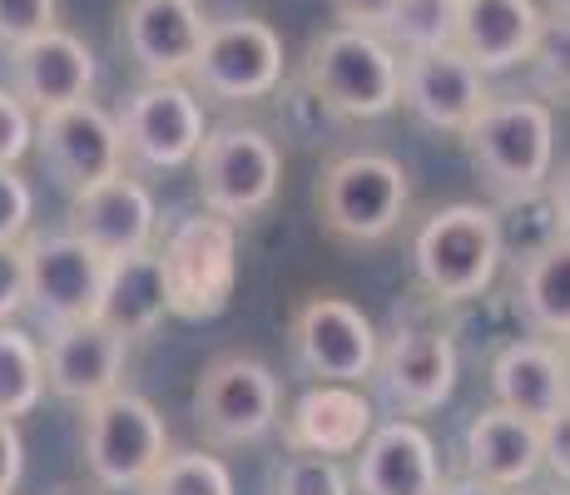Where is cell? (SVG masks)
<instances>
[{
	"instance_id": "6da1fadb",
	"label": "cell",
	"mask_w": 570,
	"mask_h": 495,
	"mask_svg": "<svg viewBox=\"0 0 570 495\" xmlns=\"http://www.w3.org/2000/svg\"><path fill=\"white\" fill-rule=\"evenodd\" d=\"M303 85L337 119H382L397 109L402 55L377 30L333 26L303 50Z\"/></svg>"
},
{
	"instance_id": "7a4b0ae2",
	"label": "cell",
	"mask_w": 570,
	"mask_h": 495,
	"mask_svg": "<svg viewBox=\"0 0 570 495\" xmlns=\"http://www.w3.org/2000/svg\"><path fill=\"white\" fill-rule=\"evenodd\" d=\"M501 258H507V234H501L497 208L487 204H446L416 228L412 263L416 283L436 303H471L497 283Z\"/></svg>"
},
{
	"instance_id": "3957f363",
	"label": "cell",
	"mask_w": 570,
	"mask_h": 495,
	"mask_svg": "<svg viewBox=\"0 0 570 495\" xmlns=\"http://www.w3.org/2000/svg\"><path fill=\"white\" fill-rule=\"evenodd\" d=\"M476 174L507 198H531L556 169V115L546 99H487L462 129Z\"/></svg>"
},
{
	"instance_id": "277c9868",
	"label": "cell",
	"mask_w": 570,
	"mask_h": 495,
	"mask_svg": "<svg viewBox=\"0 0 570 495\" xmlns=\"http://www.w3.org/2000/svg\"><path fill=\"white\" fill-rule=\"evenodd\" d=\"M159 268L174 317L208 323V317L228 313L238 283V224L208 214V208L179 218L159 244Z\"/></svg>"
},
{
	"instance_id": "5b68a950",
	"label": "cell",
	"mask_w": 570,
	"mask_h": 495,
	"mask_svg": "<svg viewBox=\"0 0 570 495\" xmlns=\"http://www.w3.org/2000/svg\"><path fill=\"white\" fill-rule=\"evenodd\" d=\"M412 184L392 154H343L317 179V218L337 244H382L397 234Z\"/></svg>"
},
{
	"instance_id": "8992f818",
	"label": "cell",
	"mask_w": 570,
	"mask_h": 495,
	"mask_svg": "<svg viewBox=\"0 0 570 495\" xmlns=\"http://www.w3.org/2000/svg\"><path fill=\"white\" fill-rule=\"evenodd\" d=\"M85 412V466L95 486L105 491H139L145 476L169 456V426L159 406L139 392H105L80 406Z\"/></svg>"
},
{
	"instance_id": "52a82bcc",
	"label": "cell",
	"mask_w": 570,
	"mask_h": 495,
	"mask_svg": "<svg viewBox=\"0 0 570 495\" xmlns=\"http://www.w3.org/2000/svg\"><path fill=\"white\" fill-rule=\"evenodd\" d=\"M194 179L208 214L228 224H248L278 198L283 149L258 125H218L194 154Z\"/></svg>"
},
{
	"instance_id": "ba28073f",
	"label": "cell",
	"mask_w": 570,
	"mask_h": 495,
	"mask_svg": "<svg viewBox=\"0 0 570 495\" xmlns=\"http://www.w3.org/2000/svg\"><path fill=\"white\" fill-rule=\"evenodd\" d=\"M283 387L254 352H218L194 382V422L214 446H258L278 432Z\"/></svg>"
},
{
	"instance_id": "9c48e42d",
	"label": "cell",
	"mask_w": 570,
	"mask_h": 495,
	"mask_svg": "<svg viewBox=\"0 0 570 495\" xmlns=\"http://www.w3.org/2000/svg\"><path fill=\"white\" fill-rule=\"evenodd\" d=\"M119 145L125 164L139 169H184L204 145V105L189 80H145L119 109Z\"/></svg>"
},
{
	"instance_id": "30bf717a",
	"label": "cell",
	"mask_w": 570,
	"mask_h": 495,
	"mask_svg": "<svg viewBox=\"0 0 570 495\" xmlns=\"http://www.w3.org/2000/svg\"><path fill=\"white\" fill-rule=\"evenodd\" d=\"M189 85L208 99H228V105H248V99H268L283 85V40L268 20L238 16L204 26L199 60L189 70Z\"/></svg>"
},
{
	"instance_id": "8fae6325",
	"label": "cell",
	"mask_w": 570,
	"mask_h": 495,
	"mask_svg": "<svg viewBox=\"0 0 570 495\" xmlns=\"http://www.w3.org/2000/svg\"><path fill=\"white\" fill-rule=\"evenodd\" d=\"M377 327L357 303L317 293L293 313V352L317 382H353L363 387L377 367Z\"/></svg>"
},
{
	"instance_id": "7c38bea8",
	"label": "cell",
	"mask_w": 570,
	"mask_h": 495,
	"mask_svg": "<svg viewBox=\"0 0 570 495\" xmlns=\"http://www.w3.org/2000/svg\"><path fill=\"white\" fill-rule=\"evenodd\" d=\"M36 149L46 154L50 174L60 179L65 194H80V189H90V184L115 179V174L125 169L119 125L95 99H75V105L36 115Z\"/></svg>"
},
{
	"instance_id": "4fadbf2b",
	"label": "cell",
	"mask_w": 570,
	"mask_h": 495,
	"mask_svg": "<svg viewBox=\"0 0 570 495\" xmlns=\"http://www.w3.org/2000/svg\"><path fill=\"white\" fill-rule=\"evenodd\" d=\"M402 55V85L397 105H407L412 119H422L436 135H462L481 105L491 99L487 75L466 60L456 46L436 50H397Z\"/></svg>"
},
{
	"instance_id": "5bb4252c",
	"label": "cell",
	"mask_w": 570,
	"mask_h": 495,
	"mask_svg": "<svg viewBox=\"0 0 570 495\" xmlns=\"http://www.w3.org/2000/svg\"><path fill=\"white\" fill-rule=\"evenodd\" d=\"M26 253V307H36L46 323H70V317H95L105 283V258L85 238L65 234H40L20 238Z\"/></svg>"
},
{
	"instance_id": "9a60e30c",
	"label": "cell",
	"mask_w": 570,
	"mask_h": 495,
	"mask_svg": "<svg viewBox=\"0 0 570 495\" xmlns=\"http://www.w3.org/2000/svg\"><path fill=\"white\" fill-rule=\"evenodd\" d=\"M125 362H129V337L115 333V327L100 323V317L50 323L46 343H40L46 387L75 406L115 392L119 382H125Z\"/></svg>"
},
{
	"instance_id": "2e32d148",
	"label": "cell",
	"mask_w": 570,
	"mask_h": 495,
	"mask_svg": "<svg viewBox=\"0 0 570 495\" xmlns=\"http://www.w3.org/2000/svg\"><path fill=\"white\" fill-rule=\"evenodd\" d=\"M372 377L392 396V406L407 416H426L452 402L462 357L442 327H397L387 343H377V367Z\"/></svg>"
},
{
	"instance_id": "e0dca14e",
	"label": "cell",
	"mask_w": 570,
	"mask_h": 495,
	"mask_svg": "<svg viewBox=\"0 0 570 495\" xmlns=\"http://www.w3.org/2000/svg\"><path fill=\"white\" fill-rule=\"evenodd\" d=\"M546 10L535 0H456L452 46L481 75H501L541 55Z\"/></svg>"
},
{
	"instance_id": "ac0fdd59",
	"label": "cell",
	"mask_w": 570,
	"mask_h": 495,
	"mask_svg": "<svg viewBox=\"0 0 570 495\" xmlns=\"http://www.w3.org/2000/svg\"><path fill=\"white\" fill-rule=\"evenodd\" d=\"M70 234L85 238L100 258L155 248V234H159L155 194L119 169L115 179H100L90 189L70 194Z\"/></svg>"
},
{
	"instance_id": "d6986e66",
	"label": "cell",
	"mask_w": 570,
	"mask_h": 495,
	"mask_svg": "<svg viewBox=\"0 0 570 495\" xmlns=\"http://www.w3.org/2000/svg\"><path fill=\"white\" fill-rule=\"evenodd\" d=\"M119 40L145 80H189L204 46V16L194 0H129Z\"/></svg>"
},
{
	"instance_id": "ffe728a7",
	"label": "cell",
	"mask_w": 570,
	"mask_h": 495,
	"mask_svg": "<svg viewBox=\"0 0 570 495\" xmlns=\"http://www.w3.org/2000/svg\"><path fill=\"white\" fill-rule=\"evenodd\" d=\"M10 90L26 99L36 115L75 99H90L95 90V50L80 36L50 26L26 46H10Z\"/></svg>"
},
{
	"instance_id": "44dd1931",
	"label": "cell",
	"mask_w": 570,
	"mask_h": 495,
	"mask_svg": "<svg viewBox=\"0 0 570 495\" xmlns=\"http://www.w3.org/2000/svg\"><path fill=\"white\" fill-rule=\"evenodd\" d=\"M357 471L353 486L363 495H436L442 491V461L436 442L416 422H382L367 432V442L353 451Z\"/></svg>"
},
{
	"instance_id": "7402d4cb",
	"label": "cell",
	"mask_w": 570,
	"mask_h": 495,
	"mask_svg": "<svg viewBox=\"0 0 570 495\" xmlns=\"http://www.w3.org/2000/svg\"><path fill=\"white\" fill-rule=\"evenodd\" d=\"M283 422V442L288 451H313V456H353L377 426L372 402L353 382H317L293 402Z\"/></svg>"
},
{
	"instance_id": "603a6c76",
	"label": "cell",
	"mask_w": 570,
	"mask_h": 495,
	"mask_svg": "<svg viewBox=\"0 0 570 495\" xmlns=\"http://www.w3.org/2000/svg\"><path fill=\"white\" fill-rule=\"evenodd\" d=\"M551 337H525V343L501 347L491 357V396H497V406L525 416V422H546L551 412H566V352Z\"/></svg>"
},
{
	"instance_id": "cb8c5ba5",
	"label": "cell",
	"mask_w": 570,
	"mask_h": 495,
	"mask_svg": "<svg viewBox=\"0 0 570 495\" xmlns=\"http://www.w3.org/2000/svg\"><path fill=\"white\" fill-rule=\"evenodd\" d=\"M466 471L501 491H521L541 476V422L487 406L466 426Z\"/></svg>"
},
{
	"instance_id": "d4e9b609",
	"label": "cell",
	"mask_w": 570,
	"mask_h": 495,
	"mask_svg": "<svg viewBox=\"0 0 570 495\" xmlns=\"http://www.w3.org/2000/svg\"><path fill=\"white\" fill-rule=\"evenodd\" d=\"M169 313V293H164V268H159V248H135L105 258V283H100V303L95 317L109 323L115 333L149 337Z\"/></svg>"
},
{
	"instance_id": "484cf974",
	"label": "cell",
	"mask_w": 570,
	"mask_h": 495,
	"mask_svg": "<svg viewBox=\"0 0 570 495\" xmlns=\"http://www.w3.org/2000/svg\"><path fill=\"white\" fill-rule=\"evenodd\" d=\"M521 307H525L535 333L551 337V343H566V333H570V248H566V234L525 258Z\"/></svg>"
},
{
	"instance_id": "4316f807",
	"label": "cell",
	"mask_w": 570,
	"mask_h": 495,
	"mask_svg": "<svg viewBox=\"0 0 570 495\" xmlns=\"http://www.w3.org/2000/svg\"><path fill=\"white\" fill-rule=\"evenodd\" d=\"M46 396V367H40V343L20 333L16 323H0V416L20 422Z\"/></svg>"
},
{
	"instance_id": "83f0119b",
	"label": "cell",
	"mask_w": 570,
	"mask_h": 495,
	"mask_svg": "<svg viewBox=\"0 0 570 495\" xmlns=\"http://www.w3.org/2000/svg\"><path fill=\"white\" fill-rule=\"evenodd\" d=\"M145 495H234V471L208 451H169L145 476Z\"/></svg>"
},
{
	"instance_id": "f1b7e54d",
	"label": "cell",
	"mask_w": 570,
	"mask_h": 495,
	"mask_svg": "<svg viewBox=\"0 0 570 495\" xmlns=\"http://www.w3.org/2000/svg\"><path fill=\"white\" fill-rule=\"evenodd\" d=\"M452 16H456V0H397V10L387 20V36L402 50L452 46Z\"/></svg>"
},
{
	"instance_id": "f546056e",
	"label": "cell",
	"mask_w": 570,
	"mask_h": 495,
	"mask_svg": "<svg viewBox=\"0 0 570 495\" xmlns=\"http://www.w3.org/2000/svg\"><path fill=\"white\" fill-rule=\"evenodd\" d=\"M273 495H353V481L343 476L337 456L293 451V456L273 471Z\"/></svg>"
},
{
	"instance_id": "4dcf8cb0",
	"label": "cell",
	"mask_w": 570,
	"mask_h": 495,
	"mask_svg": "<svg viewBox=\"0 0 570 495\" xmlns=\"http://www.w3.org/2000/svg\"><path fill=\"white\" fill-rule=\"evenodd\" d=\"M36 218V189L20 179L16 164H0V244H20Z\"/></svg>"
},
{
	"instance_id": "1f68e13d",
	"label": "cell",
	"mask_w": 570,
	"mask_h": 495,
	"mask_svg": "<svg viewBox=\"0 0 570 495\" xmlns=\"http://www.w3.org/2000/svg\"><path fill=\"white\" fill-rule=\"evenodd\" d=\"M36 149V109L26 105L16 90L0 85V164H16Z\"/></svg>"
},
{
	"instance_id": "d6a6232c",
	"label": "cell",
	"mask_w": 570,
	"mask_h": 495,
	"mask_svg": "<svg viewBox=\"0 0 570 495\" xmlns=\"http://www.w3.org/2000/svg\"><path fill=\"white\" fill-rule=\"evenodd\" d=\"M55 26V0H0V46H26Z\"/></svg>"
},
{
	"instance_id": "836d02e7",
	"label": "cell",
	"mask_w": 570,
	"mask_h": 495,
	"mask_svg": "<svg viewBox=\"0 0 570 495\" xmlns=\"http://www.w3.org/2000/svg\"><path fill=\"white\" fill-rule=\"evenodd\" d=\"M26 307V253L20 244H0V323Z\"/></svg>"
},
{
	"instance_id": "e575fe53",
	"label": "cell",
	"mask_w": 570,
	"mask_h": 495,
	"mask_svg": "<svg viewBox=\"0 0 570 495\" xmlns=\"http://www.w3.org/2000/svg\"><path fill=\"white\" fill-rule=\"evenodd\" d=\"M541 466L566 486V476H570V412H551L541 422Z\"/></svg>"
},
{
	"instance_id": "d590c367",
	"label": "cell",
	"mask_w": 570,
	"mask_h": 495,
	"mask_svg": "<svg viewBox=\"0 0 570 495\" xmlns=\"http://www.w3.org/2000/svg\"><path fill=\"white\" fill-rule=\"evenodd\" d=\"M20 476H26V436H20V422L0 416V495H16Z\"/></svg>"
},
{
	"instance_id": "8d00e7d4",
	"label": "cell",
	"mask_w": 570,
	"mask_h": 495,
	"mask_svg": "<svg viewBox=\"0 0 570 495\" xmlns=\"http://www.w3.org/2000/svg\"><path fill=\"white\" fill-rule=\"evenodd\" d=\"M327 6H333V16L343 20V26L387 36V20H392V10H397V0H327Z\"/></svg>"
},
{
	"instance_id": "74e56055",
	"label": "cell",
	"mask_w": 570,
	"mask_h": 495,
	"mask_svg": "<svg viewBox=\"0 0 570 495\" xmlns=\"http://www.w3.org/2000/svg\"><path fill=\"white\" fill-rule=\"evenodd\" d=\"M436 495H511V491H501V486H491V481H481V476H456V481H442V491Z\"/></svg>"
},
{
	"instance_id": "f35d334b",
	"label": "cell",
	"mask_w": 570,
	"mask_h": 495,
	"mask_svg": "<svg viewBox=\"0 0 570 495\" xmlns=\"http://www.w3.org/2000/svg\"><path fill=\"white\" fill-rule=\"evenodd\" d=\"M511 495H517V491H511Z\"/></svg>"
}]
</instances>
